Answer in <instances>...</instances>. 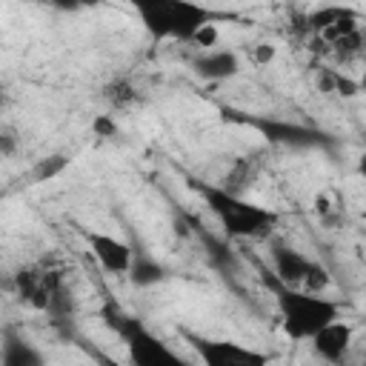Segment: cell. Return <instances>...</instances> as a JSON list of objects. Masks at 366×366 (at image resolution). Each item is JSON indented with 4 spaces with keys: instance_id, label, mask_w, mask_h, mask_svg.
I'll return each mask as SVG.
<instances>
[{
    "instance_id": "1",
    "label": "cell",
    "mask_w": 366,
    "mask_h": 366,
    "mask_svg": "<svg viewBox=\"0 0 366 366\" xmlns=\"http://www.w3.org/2000/svg\"><path fill=\"white\" fill-rule=\"evenodd\" d=\"M263 283L274 295L277 315H280V329L289 340H312L320 329L329 323L340 320V303L306 289H292L274 280V274H263Z\"/></svg>"
},
{
    "instance_id": "2",
    "label": "cell",
    "mask_w": 366,
    "mask_h": 366,
    "mask_svg": "<svg viewBox=\"0 0 366 366\" xmlns=\"http://www.w3.org/2000/svg\"><path fill=\"white\" fill-rule=\"evenodd\" d=\"M189 186L206 200L209 212L217 217L226 237H266L277 223L274 212H269L240 194H232L223 186L200 183V180H189Z\"/></svg>"
},
{
    "instance_id": "3",
    "label": "cell",
    "mask_w": 366,
    "mask_h": 366,
    "mask_svg": "<svg viewBox=\"0 0 366 366\" xmlns=\"http://www.w3.org/2000/svg\"><path fill=\"white\" fill-rule=\"evenodd\" d=\"M134 11L154 40H192L200 26L212 23V11L189 0H137Z\"/></svg>"
},
{
    "instance_id": "4",
    "label": "cell",
    "mask_w": 366,
    "mask_h": 366,
    "mask_svg": "<svg viewBox=\"0 0 366 366\" xmlns=\"http://www.w3.org/2000/svg\"><path fill=\"white\" fill-rule=\"evenodd\" d=\"M103 317L123 337L132 366H194L183 355H177L166 340H160L154 332H149L137 317H129L114 306H106Z\"/></svg>"
},
{
    "instance_id": "5",
    "label": "cell",
    "mask_w": 366,
    "mask_h": 366,
    "mask_svg": "<svg viewBox=\"0 0 366 366\" xmlns=\"http://www.w3.org/2000/svg\"><path fill=\"white\" fill-rule=\"evenodd\" d=\"M189 346L197 352L200 366H272V355L243 346L237 340H217V337H203L194 332H183Z\"/></svg>"
},
{
    "instance_id": "6",
    "label": "cell",
    "mask_w": 366,
    "mask_h": 366,
    "mask_svg": "<svg viewBox=\"0 0 366 366\" xmlns=\"http://www.w3.org/2000/svg\"><path fill=\"white\" fill-rule=\"evenodd\" d=\"M83 237H86V243H89V249H92V254L103 272L129 274V269L134 263V249L126 240L106 234V232H94V229H83Z\"/></svg>"
},
{
    "instance_id": "7",
    "label": "cell",
    "mask_w": 366,
    "mask_h": 366,
    "mask_svg": "<svg viewBox=\"0 0 366 366\" xmlns=\"http://www.w3.org/2000/svg\"><path fill=\"white\" fill-rule=\"evenodd\" d=\"M352 340H355V332L346 320H335L329 323L326 329H320L309 343H312V352L326 360V363H343L349 349H352Z\"/></svg>"
},
{
    "instance_id": "8",
    "label": "cell",
    "mask_w": 366,
    "mask_h": 366,
    "mask_svg": "<svg viewBox=\"0 0 366 366\" xmlns=\"http://www.w3.org/2000/svg\"><path fill=\"white\" fill-rule=\"evenodd\" d=\"M192 69L197 77L203 80H229V77H237L240 74V57L232 51V49H212V51H200L194 60H192Z\"/></svg>"
},
{
    "instance_id": "9",
    "label": "cell",
    "mask_w": 366,
    "mask_h": 366,
    "mask_svg": "<svg viewBox=\"0 0 366 366\" xmlns=\"http://www.w3.org/2000/svg\"><path fill=\"white\" fill-rule=\"evenodd\" d=\"M272 263H274V280H280L283 286H292V289H303V277H306V272L312 266V260L306 254H300L292 246L274 243Z\"/></svg>"
},
{
    "instance_id": "10",
    "label": "cell",
    "mask_w": 366,
    "mask_h": 366,
    "mask_svg": "<svg viewBox=\"0 0 366 366\" xmlns=\"http://www.w3.org/2000/svg\"><path fill=\"white\" fill-rule=\"evenodd\" d=\"M0 360H3V366H46V355L40 352V346L14 329L3 332Z\"/></svg>"
},
{
    "instance_id": "11",
    "label": "cell",
    "mask_w": 366,
    "mask_h": 366,
    "mask_svg": "<svg viewBox=\"0 0 366 366\" xmlns=\"http://www.w3.org/2000/svg\"><path fill=\"white\" fill-rule=\"evenodd\" d=\"M166 266L160 263V260H154L152 254H146V252H137L134 254V263H132V269H129V280L137 286V289H149V286H157V283H163L166 280Z\"/></svg>"
},
{
    "instance_id": "12",
    "label": "cell",
    "mask_w": 366,
    "mask_h": 366,
    "mask_svg": "<svg viewBox=\"0 0 366 366\" xmlns=\"http://www.w3.org/2000/svg\"><path fill=\"white\" fill-rule=\"evenodd\" d=\"M69 163H71V157L63 154V152L46 154V157H40V160L31 163V169H29V180H31V183H49V180L60 177V174L69 169Z\"/></svg>"
},
{
    "instance_id": "13",
    "label": "cell",
    "mask_w": 366,
    "mask_h": 366,
    "mask_svg": "<svg viewBox=\"0 0 366 366\" xmlns=\"http://www.w3.org/2000/svg\"><path fill=\"white\" fill-rule=\"evenodd\" d=\"M355 9H346V6H320V9H315L309 17H306V26L315 31V34H320V31H326L329 26H335L340 17H346V14H352Z\"/></svg>"
},
{
    "instance_id": "14",
    "label": "cell",
    "mask_w": 366,
    "mask_h": 366,
    "mask_svg": "<svg viewBox=\"0 0 366 366\" xmlns=\"http://www.w3.org/2000/svg\"><path fill=\"white\" fill-rule=\"evenodd\" d=\"M103 97H106L114 109H126V106L134 103L137 92H134V86H132L129 80H114V83L106 86V94H103Z\"/></svg>"
},
{
    "instance_id": "15",
    "label": "cell",
    "mask_w": 366,
    "mask_h": 366,
    "mask_svg": "<svg viewBox=\"0 0 366 366\" xmlns=\"http://www.w3.org/2000/svg\"><path fill=\"white\" fill-rule=\"evenodd\" d=\"M329 283H332V277H329V269L312 260V266H309V272H306V277H303V289H306V292H315V295H320V292H323Z\"/></svg>"
},
{
    "instance_id": "16",
    "label": "cell",
    "mask_w": 366,
    "mask_h": 366,
    "mask_svg": "<svg viewBox=\"0 0 366 366\" xmlns=\"http://www.w3.org/2000/svg\"><path fill=\"white\" fill-rule=\"evenodd\" d=\"M92 132H94V137H100V140H114V137L120 134V126H117L114 114H94V117H92Z\"/></svg>"
},
{
    "instance_id": "17",
    "label": "cell",
    "mask_w": 366,
    "mask_h": 366,
    "mask_svg": "<svg viewBox=\"0 0 366 366\" xmlns=\"http://www.w3.org/2000/svg\"><path fill=\"white\" fill-rule=\"evenodd\" d=\"M217 40H220V31H217V26H214V23L200 26V29H197V34L192 37V43H194L200 51H212V46H217Z\"/></svg>"
},
{
    "instance_id": "18",
    "label": "cell",
    "mask_w": 366,
    "mask_h": 366,
    "mask_svg": "<svg viewBox=\"0 0 366 366\" xmlns=\"http://www.w3.org/2000/svg\"><path fill=\"white\" fill-rule=\"evenodd\" d=\"M363 34H360V29L357 31H352V34H346V37H340L337 43H335V51L340 54V57H355L360 49H363Z\"/></svg>"
},
{
    "instance_id": "19",
    "label": "cell",
    "mask_w": 366,
    "mask_h": 366,
    "mask_svg": "<svg viewBox=\"0 0 366 366\" xmlns=\"http://www.w3.org/2000/svg\"><path fill=\"white\" fill-rule=\"evenodd\" d=\"M335 94H340V97H355V94H360V86H357V80H352V77L335 71Z\"/></svg>"
},
{
    "instance_id": "20",
    "label": "cell",
    "mask_w": 366,
    "mask_h": 366,
    "mask_svg": "<svg viewBox=\"0 0 366 366\" xmlns=\"http://www.w3.org/2000/svg\"><path fill=\"white\" fill-rule=\"evenodd\" d=\"M274 57H277V49H274L272 43H257V46H252V60H254L257 66H269Z\"/></svg>"
},
{
    "instance_id": "21",
    "label": "cell",
    "mask_w": 366,
    "mask_h": 366,
    "mask_svg": "<svg viewBox=\"0 0 366 366\" xmlns=\"http://www.w3.org/2000/svg\"><path fill=\"white\" fill-rule=\"evenodd\" d=\"M0 152H3V157H11V154H14V134H11V129H3Z\"/></svg>"
},
{
    "instance_id": "22",
    "label": "cell",
    "mask_w": 366,
    "mask_h": 366,
    "mask_svg": "<svg viewBox=\"0 0 366 366\" xmlns=\"http://www.w3.org/2000/svg\"><path fill=\"white\" fill-rule=\"evenodd\" d=\"M89 355L94 357V363L97 366H123V363H117L112 355H106V352H97V349H89Z\"/></svg>"
},
{
    "instance_id": "23",
    "label": "cell",
    "mask_w": 366,
    "mask_h": 366,
    "mask_svg": "<svg viewBox=\"0 0 366 366\" xmlns=\"http://www.w3.org/2000/svg\"><path fill=\"white\" fill-rule=\"evenodd\" d=\"M329 209H332V206H329V197H326V194H317V197H315V212H317V214H326Z\"/></svg>"
},
{
    "instance_id": "24",
    "label": "cell",
    "mask_w": 366,
    "mask_h": 366,
    "mask_svg": "<svg viewBox=\"0 0 366 366\" xmlns=\"http://www.w3.org/2000/svg\"><path fill=\"white\" fill-rule=\"evenodd\" d=\"M357 174H360V177L366 180V152H363V154L357 157Z\"/></svg>"
},
{
    "instance_id": "25",
    "label": "cell",
    "mask_w": 366,
    "mask_h": 366,
    "mask_svg": "<svg viewBox=\"0 0 366 366\" xmlns=\"http://www.w3.org/2000/svg\"><path fill=\"white\" fill-rule=\"evenodd\" d=\"M357 86H360V92H363V94H366V71H363V77H360V80H357Z\"/></svg>"
}]
</instances>
